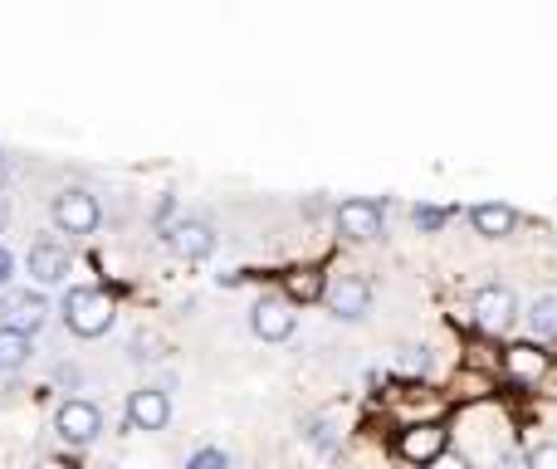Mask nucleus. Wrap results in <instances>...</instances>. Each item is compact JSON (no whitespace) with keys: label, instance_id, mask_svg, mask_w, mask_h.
Returning a JSON list of instances; mask_svg holds the SVG:
<instances>
[{"label":"nucleus","instance_id":"13","mask_svg":"<svg viewBox=\"0 0 557 469\" xmlns=\"http://www.w3.org/2000/svg\"><path fill=\"white\" fill-rule=\"evenodd\" d=\"M504 372H509L513 382H543V377H548V353H543L539 343H513L509 353H504Z\"/></svg>","mask_w":557,"mask_h":469},{"label":"nucleus","instance_id":"10","mask_svg":"<svg viewBox=\"0 0 557 469\" xmlns=\"http://www.w3.org/2000/svg\"><path fill=\"white\" fill-rule=\"evenodd\" d=\"M25 264H29V279H35L39 288H54V284H64L69 279V249L49 245V239H35L29 255H25Z\"/></svg>","mask_w":557,"mask_h":469},{"label":"nucleus","instance_id":"29","mask_svg":"<svg viewBox=\"0 0 557 469\" xmlns=\"http://www.w3.org/2000/svg\"><path fill=\"white\" fill-rule=\"evenodd\" d=\"M5 225H10V206L0 201V235H5Z\"/></svg>","mask_w":557,"mask_h":469},{"label":"nucleus","instance_id":"28","mask_svg":"<svg viewBox=\"0 0 557 469\" xmlns=\"http://www.w3.org/2000/svg\"><path fill=\"white\" fill-rule=\"evenodd\" d=\"M10 182V162H5V152H0V186Z\"/></svg>","mask_w":557,"mask_h":469},{"label":"nucleus","instance_id":"17","mask_svg":"<svg viewBox=\"0 0 557 469\" xmlns=\"http://www.w3.org/2000/svg\"><path fill=\"white\" fill-rule=\"evenodd\" d=\"M29 357H35V347H29V337H20V333H10V328H0V367H25Z\"/></svg>","mask_w":557,"mask_h":469},{"label":"nucleus","instance_id":"2","mask_svg":"<svg viewBox=\"0 0 557 469\" xmlns=\"http://www.w3.org/2000/svg\"><path fill=\"white\" fill-rule=\"evenodd\" d=\"M45 318H49V304H45V294H35V288L10 284L5 294H0V328H10V333L29 337L45 328Z\"/></svg>","mask_w":557,"mask_h":469},{"label":"nucleus","instance_id":"14","mask_svg":"<svg viewBox=\"0 0 557 469\" xmlns=\"http://www.w3.org/2000/svg\"><path fill=\"white\" fill-rule=\"evenodd\" d=\"M470 225H474V235H484V239H504L519 231V211L504 201H484L470 211Z\"/></svg>","mask_w":557,"mask_h":469},{"label":"nucleus","instance_id":"23","mask_svg":"<svg viewBox=\"0 0 557 469\" xmlns=\"http://www.w3.org/2000/svg\"><path fill=\"white\" fill-rule=\"evenodd\" d=\"M425 362H431V357H425V347H411L406 357H396V367H401V372H425Z\"/></svg>","mask_w":557,"mask_h":469},{"label":"nucleus","instance_id":"4","mask_svg":"<svg viewBox=\"0 0 557 469\" xmlns=\"http://www.w3.org/2000/svg\"><path fill=\"white\" fill-rule=\"evenodd\" d=\"M441 451H450V431H445L441 421H411L401 425V435H396V455H401L406 465H431Z\"/></svg>","mask_w":557,"mask_h":469},{"label":"nucleus","instance_id":"20","mask_svg":"<svg viewBox=\"0 0 557 469\" xmlns=\"http://www.w3.org/2000/svg\"><path fill=\"white\" fill-rule=\"evenodd\" d=\"M523 469H557V441H548V445H533L529 460H523Z\"/></svg>","mask_w":557,"mask_h":469},{"label":"nucleus","instance_id":"19","mask_svg":"<svg viewBox=\"0 0 557 469\" xmlns=\"http://www.w3.org/2000/svg\"><path fill=\"white\" fill-rule=\"evenodd\" d=\"M186 469H231V460H225V451H215V445H201V451L186 460Z\"/></svg>","mask_w":557,"mask_h":469},{"label":"nucleus","instance_id":"11","mask_svg":"<svg viewBox=\"0 0 557 469\" xmlns=\"http://www.w3.org/2000/svg\"><path fill=\"white\" fill-rule=\"evenodd\" d=\"M127 421H133L137 431H166V421H172V402H166V392H157V386L133 392L127 396Z\"/></svg>","mask_w":557,"mask_h":469},{"label":"nucleus","instance_id":"27","mask_svg":"<svg viewBox=\"0 0 557 469\" xmlns=\"http://www.w3.org/2000/svg\"><path fill=\"white\" fill-rule=\"evenodd\" d=\"M35 469H74V465H64V460H39Z\"/></svg>","mask_w":557,"mask_h":469},{"label":"nucleus","instance_id":"8","mask_svg":"<svg viewBox=\"0 0 557 469\" xmlns=\"http://www.w3.org/2000/svg\"><path fill=\"white\" fill-rule=\"evenodd\" d=\"M250 328H255V337H264V343H284V337H294L298 313H294V304H288V298L270 294V298H260V304H255Z\"/></svg>","mask_w":557,"mask_h":469},{"label":"nucleus","instance_id":"26","mask_svg":"<svg viewBox=\"0 0 557 469\" xmlns=\"http://www.w3.org/2000/svg\"><path fill=\"white\" fill-rule=\"evenodd\" d=\"M10 274H15V255L0 245V288H10Z\"/></svg>","mask_w":557,"mask_h":469},{"label":"nucleus","instance_id":"15","mask_svg":"<svg viewBox=\"0 0 557 469\" xmlns=\"http://www.w3.org/2000/svg\"><path fill=\"white\" fill-rule=\"evenodd\" d=\"M284 298L288 304H313V298H323V269H294V274H284Z\"/></svg>","mask_w":557,"mask_h":469},{"label":"nucleus","instance_id":"5","mask_svg":"<svg viewBox=\"0 0 557 469\" xmlns=\"http://www.w3.org/2000/svg\"><path fill=\"white\" fill-rule=\"evenodd\" d=\"M54 431L64 445H94L103 435V411L94 402H84V396H74V402H64L54 411Z\"/></svg>","mask_w":557,"mask_h":469},{"label":"nucleus","instance_id":"3","mask_svg":"<svg viewBox=\"0 0 557 469\" xmlns=\"http://www.w3.org/2000/svg\"><path fill=\"white\" fill-rule=\"evenodd\" d=\"M98 221H103V206H98L94 192H84V186H69V192L54 196V225L64 235H94Z\"/></svg>","mask_w":557,"mask_h":469},{"label":"nucleus","instance_id":"18","mask_svg":"<svg viewBox=\"0 0 557 469\" xmlns=\"http://www.w3.org/2000/svg\"><path fill=\"white\" fill-rule=\"evenodd\" d=\"M162 353H166V343H162V337H157V333H137L133 343H127V357H133L137 367H152Z\"/></svg>","mask_w":557,"mask_h":469},{"label":"nucleus","instance_id":"21","mask_svg":"<svg viewBox=\"0 0 557 469\" xmlns=\"http://www.w3.org/2000/svg\"><path fill=\"white\" fill-rule=\"evenodd\" d=\"M445 221H450V211H435V206H421V211H416V225H421V231H445Z\"/></svg>","mask_w":557,"mask_h":469},{"label":"nucleus","instance_id":"22","mask_svg":"<svg viewBox=\"0 0 557 469\" xmlns=\"http://www.w3.org/2000/svg\"><path fill=\"white\" fill-rule=\"evenodd\" d=\"M425 469H474V465H470V455H460V451H441Z\"/></svg>","mask_w":557,"mask_h":469},{"label":"nucleus","instance_id":"9","mask_svg":"<svg viewBox=\"0 0 557 469\" xmlns=\"http://www.w3.org/2000/svg\"><path fill=\"white\" fill-rule=\"evenodd\" d=\"M337 235L343 239H376L382 235V206L376 201H362V196H352V201L337 206Z\"/></svg>","mask_w":557,"mask_h":469},{"label":"nucleus","instance_id":"7","mask_svg":"<svg viewBox=\"0 0 557 469\" xmlns=\"http://www.w3.org/2000/svg\"><path fill=\"white\" fill-rule=\"evenodd\" d=\"M323 294H327V308H333L343 323H357V318H367V308H372V284H367L362 274H337Z\"/></svg>","mask_w":557,"mask_h":469},{"label":"nucleus","instance_id":"25","mask_svg":"<svg viewBox=\"0 0 557 469\" xmlns=\"http://www.w3.org/2000/svg\"><path fill=\"white\" fill-rule=\"evenodd\" d=\"M308 441H313L318 451H333V445H337V435H333V425H318V421H313V431H308Z\"/></svg>","mask_w":557,"mask_h":469},{"label":"nucleus","instance_id":"6","mask_svg":"<svg viewBox=\"0 0 557 469\" xmlns=\"http://www.w3.org/2000/svg\"><path fill=\"white\" fill-rule=\"evenodd\" d=\"M470 313L484 333H504V328L519 318V298H513V288H504V284H484L480 294H474Z\"/></svg>","mask_w":557,"mask_h":469},{"label":"nucleus","instance_id":"12","mask_svg":"<svg viewBox=\"0 0 557 469\" xmlns=\"http://www.w3.org/2000/svg\"><path fill=\"white\" fill-rule=\"evenodd\" d=\"M166 249H172L176 259H206L215 249V231L206 221H176L172 231H166Z\"/></svg>","mask_w":557,"mask_h":469},{"label":"nucleus","instance_id":"16","mask_svg":"<svg viewBox=\"0 0 557 469\" xmlns=\"http://www.w3.org/2000/svg\"><path fill=\"white\" fill-rule=\"evenodd\" d=\"M529 328H533V337H543V343H557V294H543L539 304L529 308Z\"/></svg>","mask_w":557,"mask_h":469},{"label":"nucleus","instance_id":"24","mask_svg":"<svg viewBox=\"0 0 557 469\" xmlns=\"http://www.w3.org/2000/svg\"><path fill=\"white\" fill-rule=\"evenodd\" d=\"M157 225H162V231L176 225V196H162V201H157Z\"/></svg>","mask_w":557,"mask_h":469},{"label":"nucleus","instance_id":"1","mask_svg":"<svg viewBox=\"0 0 557 469\" xmlns=\"http://www.w3.org/2000/svg\"><path fill=\"white\" fill-rule=\"evenodd\" d=\"M113 313H117L113 294H103V288H94V284H78L64 294V323H69V333H78V337L108 333V328H113Z\"/></svg>","mask_w":557,"mask_h":469}]
</instances>
